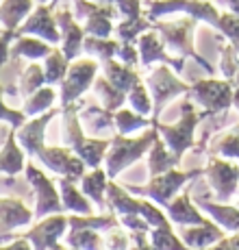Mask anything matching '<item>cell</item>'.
<instances>
[{
    "label": "cell",
    "mask_w": 239,
    "mask_h": 250,
    "mask_svg": "<svg viewBox=\"0 0 239 250\" xmlns=\"http://www.w3.org/2000/svg\"><path fill=\"white\" fill-rule=\"evenodd\" d=\"M233 85H237V87H239V70H237V74L233 76Z\"/></svg>",
    "instance_id": "obj_52"
},
{
    "label": "cell",
    "mask_w": 239,
    "mask_h": 250,
    "mask_svg": "<svg viewBox=\"0 0 239 250\" xmlns=\"http://www.w3.org/2000/svg\"><path fill=\"white\" fill-rule=\"evenodd\" d=\"M33 0H2L0 4V26L2 31H18V26L33 13Z\"/></svg>",
    "instance_id": "obj_27"
},
{
    "label": "cell",
    "mask_w": 239,
    "mask_h": 250,
    "mask_svg": "<svg viewBox=\"0 0 239 250\" xmlns=\"http://www.w3.org/2000/svg\"><path fill=\"white\" fill-rule=\"evenodd\" d=\"M159 137H157L155 144H152L150 155H148V163H146V166H148V174H150V176L163 174V172L172 170V167H176L180 163V157H176L174 152L165 146L163 139H159Z\"/></svg>",
    "instance_id": "obj_28"
},
{
    "label": "cell",
    "mask_w": 239,
    "mask_h": 250,
    "mask_svg": "<svg viewBox=\"0 0 239 250\" xmlns=\"http://www.w3.org/2000/svg\"><path fill=\"white\" fill-rule=\"evenodd\" d=\"M100 230L94 229H76V230H68V246L72 248H98L100 246Z\"/></svg>",
    "instance_id": "obj_41"
},
{
    "label": "cell",
    "mask_w": 239,
    "mask_h": 250,
    "mask_svg": "<svg viewBox=\"0 0 239 250\" xmlns=\"http://www.w3.org/2000/svg\"><path fill=\"white\" fill-rule=\"evenodd\" d=\"M218 246H219V248H228V246L239 248V230H237L235 235H233V237H228V239H219Z\"/></svg>",
    "instance_id": "obj_48"
},
{
    "label": "cell",
    "mask_w": 239,
    "mask_h": 250,
    "mask_svg": "<svg viewBox=\"0 0 239 250\" xmlns=\"http://www.w3.org/2000/svg\"><path fill=\"white\" fill-rule=\"evenodd\" d=\"M135 44L137 50H139V63L146 65V68L152 63H167L176 74H180L185 70V59H179V57L167 52V48L163 46V42H161L159 33L155 28H148L146 33H141Z\"/></svg>",
    "instance_id": "obj_13"
},
{
    "label": "cell",
    "mask_w": 239,
    "mask_h": 250,
    "mask_svg": "<svg viewBox=\"0 0 239 250\" xmlns=\"http://www.w3.org/2000/svg\"><path fill=\"white\" fill-rule=\"evenodd\" d=\"M167 13H185L196 20L211 24L213 28H218L219 16H222L211 2H204V0H146V16L152 22Z\"/></svg>",
    "instance_id": "obj_6"
},
{
    "label": "cell",
    "mask_w": 239,
    "mask_h": 250,
    "mask_svg": "<svg viewBox=\"0 0 239 250\" xmlns=\"http://www.w3.org/2000/svg\"><path fill=\"white\" fill-rule=\"evenodd\" d=\"M83 104V100H76L68 107H61V113H63V144L70 146L85 161L87 167H100V163H104V155L109 150L111 139H96L85 133L83 124L79 120V109Z\"/></svg>",
    "instance_id": "obj_1"
},
{
    "label": "cell",
    "mask_w": 239,
    "mask_h": 250,
    "mask_svg": "<svg viewBox=\"0 0 239 250\" xmlns=\"http://www.w3.org/2000/svg\"><path fill=\"white\" fill-rule=\"evenodd\" d=\"M98 2H107V4H120L122 0H98Z\"/></svg>",
    "instance_id": "obj_51"
},
{
    "label": "cell",
    "mask_w": 239,
    "mask_h": 250,
    "mask_svg": "<svg viewBox=\"0 0 239 250\" xmlns=\"http://www.w3.org/2000/svg\"><path fill=\"white\" fill-rule=\"evenodd\" d=\"M55 89L50 87V85H46V87H40L37 91H33L31 96H28L26 100H24V107L22 111L26 118H35V115H41L46 113L48 109H52V103H55Z\"/></svg>",
    "instance_id": "obj_35"
},
{
    "label": "cell",
    "mask_w": 239,
    "mask_h": 250,
    "mask_svg": "<svg viewBox=\"0 0 239 250\" xmlns=\"http://www.w3.org/2000/svg\"><path fill=\"white\" fill-rule=\"evenodd\" d=\"M126 103L131 104V109H135L137 113L150 115L152 118V96H148V85L139 81L131 87V91L126 94Z\"/></svg>",
    "instance_id": "obj_39"
},
{
    "label": "cell",
    "mask_w": 239,
    "mask_h": 250,
    "mask_svg": "<svg viewBox=\"0 0 239 250\" xmlns=\"http://www.w3.org/2000/svg\"><path fill=\"white\" fill-rule=\"evenodd\" d=\"M219 70L228 81H233V76L239 70V50L233 44L222 46V61H219Z\"/></svg>",
    "instance_id": "obj_43"
},
{
    "label": "cell",
    "mask_w": 239,
    "mask_h": 250,
    "mask_svg": "<svg viewBox=\"0 0 239 250\" xmlns=\"http://www.w3.org/2000/svg\"><path fill=\"white\" fill-rule=\"evenodd\" d=\"M57 115V109H48L46 113L35 115V120L24 122L22 126L16 128V137L20 142V146L24 148L28 157H35V152L40 148H44V135H46V126L50 124V120Z\"/></svg>",
    "instance_id": "obj_18"
},
{
    "label": "cell",
    "mask_w": 239,
    "mask_h": 250,
    "mask_svg": "<svg viewBox=\"0 0 239 250\" xmlns=\"http://www.w3.org/2000/svg\"><path fill=\"white\" fill-rule=\"evenodd\" d=\"M116 59L122 61L124 65H131V68H135V65L139 63V50H137V44H135V42H120Z\"/></svg>",
    "instance_id": "obj_44"
},
{
    "label": "cell",
    "mask_w": 239,
    "mask_h": 250,
    "mask_svg": "<svg viewBox=\"0 0 239 250\" xmlns=\"http://www.w3.org/2000/svg\"><path fill=\"white\" fill-rule=\"evenodd\" d=\"M218 4H219V7H226V4H228V0H218Z\"/></svg>",
    "instance_id": "obj_53"
},
{
    "label": "cell",
    "mask_w": 239,
    "mask_h": 250,
    "mask_svg": "<svg viewBox=\"0 0 239 250\" xmlns=\"http://www.w3.org/2000/svg\"><path fill=\"white\" fill-rule=\"evenodd\" d=\"M118 48H120V40H111V37H94V35H85L83 42V52L87 57H94L98 59L100 63L109 59H116L118 55Z\"/></svg>",
    "instance_id": "obj_32"
},
{
    "label": "cell",
    "mask_w": 239,
    "mask_h": 250,
    "mask_svg": "<svg viewBox=\"0 0 239 250\" xmlns=\"http://www.w3.org/2000/svg\"><path fill=\"white\" fill-rule=\"evenodd\" d=\"M120 224V220L116 215H83V213H76V215H68V229L70 230H76V229H94V230H100V233H104V230H111L116 229Z\"/></svg>",
    "instance_id": "obj_33"
},
{
    "label": "cell",
    "mask_w": 239,
    "mask_h": 250,
    "mask_svg": "<svg viewBox=\"0 0 239 250\" xmlns=\"http://www.w3.org/2000/svg\"><path fill=\"white\" fill-rule=\"evenodd\" d=\"M107 179H109L107 170H100V167H92V172L80 176V189H83V194L89 200H94L100 211H104V207H107V200H104L107 198V185H109Z\"/></svg>",
    "instance_id": "obj_24"
},
{
    "label": "cell",
    "mask_w": 239,
    "mask_h": 250,
    "mask_svg": "<svg viewBox=\"0 0 239 250\" xmlns=\"http://www.w3.org/2000/svg\"><path fill=\"white\" fill-rule=\"evenodd\" d=\"M218 31L222 33V37H226L228 44H233L239 50V16L237 13H233V11L222 13L219 16Z\"/></svg>",
    "instance_id": "obj_42"
},
{
    "label": "cell",
    "mask_w": 239,
    "mask_h": 250,
    "mask_svg": "<svg viewBox=\"0 0 239 250\" xmlns=\"http://www.w3.org/2000/svg\"><path fill=\"white\" fill-rule=\"evenodd\" d=\"M70 59L63 55V50L52 48V52L46 57L44 61V74H46V85H57L63 81V76L68 74Z\"/></svg>",
    "instance_id": "obj_36"
},
{
    "label": "cell",
    "mask_w": 239,
    "mask_h": 250,
    "mask_svg": "<svg viewBox=\"0 0 239 250\" xmlns=\"http://www.w3.org/2000/svg\"><path fill=\"white\" fill-rule=\"evenodd\" d=\"M92 89H94V94L98 96L100 103H102V107L109 109V111H118V109L126 103V94H124L122 89H118L107 76H98V79L94 81Z\"/></svg>",
    "instance_id": "obj_31"
},
{
    "label": "cell",
    "mask_w": 239,
    "mask_h": 250,
    "mask_svg": "<svg viewBox=\"0 0 239 250\" xmlns=\"http://www.w3.org/2000/svg\"><path fill=\"white\" fill-rule=\"evenodd\" d=\"M102 68H104V76H107V79L111 81V83L116 85L118 89H122L124 94H128L133 85L141 81V76L135 72V68H131V65H124L122 61H118V59L104 61Z\"/></svg>",
    "instance_id": "obj_29"
},
{
    "label": "cell",
    "mask_w": 239,
    "mask_h": 250,
    "mask_svg": "<svg viewBox=\"0 0 239 250\" xmlns=\"http://www.w3.org/2000/svg\"><path fill=\"white\" fill-rule=\"evenodd\" d=\"M37 2H50V0H37Z\"/></svg>",
    "instance_id": "obj_54"
},
{
    "label": "cell",
    "mask_w": 239,
    "mask_h": 250,
    "mask_svg": "<svg viewBox=\"0 0 239 250\" xmlns=\"http://www.w3.org/2000/svg\"><path fill=\"white\" fill-rule=\"evenodd\" d=\"M163 211L167 213V220L179 224V227H194V224H202L204 220H207L200 213V207L191 200V196L187 191L180 196H174V198L163 207Z\"/></svg>",
    "instance_id": "obj_19"
},
{
    "label": "cell",
    "mask_w": 239,
    "mask_h": 250,
    "mask_svg": "<svg viewBox=\"0 0 239 250\" xmlns=\"http://www.w3.org/2000/svg\"><path fill=\"white\" fill-rule=\"evenodd\" d=\"M44 83H46L44 68H40L37 63H31L20 76H18V91L24 96H31L33 91L44 87Z\"/></svg>",
    "instance_id": "obj_38"
},
{
    "label": "cell",
    "mask_w": 239,
    "mask_h": 250,
    "mask_svg": "<svg viewBox=\"0 0 239 250\" xmlns=\"http://www.w3.org/2000/svg\"><path fill=\"white\" fill-rule=\"evenodd\" d=\"M104 244H107L109 248H124V246H128V244H131V235L111 229V233H109V237H107V242H104Z\"/></svg>",
    "instance_id": "obj_47"
},
{
    "label": "cell",
    "mask_w": 239,
    "mask_h": 250,
    "mask_svg": "<svg viewBox=\"0 0 239 250\" xmlns=\"http://www.w3.org/2000/svg\"><path fill=\"white\" fill-rule=\"evenodd\" d=\"M202 176H207L209 187L213 191V198L218 203H228L239 189V166L224 159V157L211 155Z\"/></svg>",
    "instance_id": "obj_9"
},
{
    "label": "cell",
    "mask_w": 239,
    "mask_h": 250,
    "mask_svg": "<svg viewBox=\"0 0 239 250\" xmlns=\"http://www.w3.org/2000/svg\"><path fill=\"white\" fill-rule=\"evenodd\" d=\"M196 18H183V20H172V22H159L155 20L152 22V28H155L157 33H159L161 42H163V46L167 48V52L174 57H179V59H194L196 63L200 65L207 74H215V68L211 63H209L207 59H204L202 55H198V52L194 50V42H191V33H194L196 28Z\"/></svg>",
    "instance_id": "obj_2"
},
{
    "label": "cell",
    "mask_w": 239,
    "mask_h": 250,
    "mask_svg": "<svg viewBox=\"0 0 239 250\" xmlns=\"http://www.w3.org/2000/svg\"><path fill=\"white\" fill-rule=\"evenodd\" d=\"M226 7H228V11H233V13H237L239 16V0H228Z\"/></svg>",
    "instance_id": "obj_49"
},
{
    "label": "cell",
    "mask_w": 239,
    "mask_h": 250,
    "mask_svg": "<svg viewBox=\"0 0 239 250\" xmlns=\"http://www.w3.org/2000/svg\"><path fill=\"white\" fill-rule=\"evenodd\" d=\"M52 44H48L46 40H41V37H26V35H18L16 37V44L11 46V50H9V59L18 61V59H46L48 55L52 52Z\"/></svg>",
    "instance_id": "obj_22"
},
{
    "label": "cell",
    "mask_w": 239,
    "mask_h": 250,
    "mask_svg": "<svg viewBox=\"0 0 239 250\" xmlns=\"http://www.w3.org/2000/svg\"><path fill=\"white\" fill-rule=\"evenodd\" d=\"M2 68V65H0ZM2 87H0V120H4V122H9V126L18 128L22 126L24 122H26V115H24V111H16V109L7 107V104L2 103Z\"/></svg>",
    "instance_id": "obj_45"
},
{
    "label": "cell",
    "mask_w": 239,
    "mask_h": 250,
    "mask_svg": "<svg viewBox=\"0 0 239 250\" xmlns=\"http://www.w3.org/2000/svg\"><path fill=\"white\" fill-rule=\"evenodd\" d=\"M96 72H98V61L94 59H83V61H70L68 74L61 81V107L80 100V96L85 94L96 81Z\"/></svg>",
    "instance_id": "obj_11"
},
{
    "label": "cell",
    "mask_w": 239,
    "mask_h": 250,
    "mask_svg": "<svg viewBox=\"0 0 239 250\" xmlns=\"http://www.w3.org/2000/svg\"><path fill=\"white\" fill-rule=\"evenodd\" d=\"M196 205L200 207V211L211 215V220H215L222 229L231 230V233L239 230V207L226 203H209L204 198H196Z\"/></svg>",
    "instance_id": "obj_23"
},
{
    "label": "cell",
    "mask_w": 239,
    "mask_h": 250,
    "mask_svg": "<svg viewBox=\"0 0 239 250\" xmlns=\"http://www.w3.org/2000/svg\"><path fill=\"white\" fill-rule=\"evenodd\" d=\"M79 120L85 126V133H104V131H116V120H113V111L104 107H96V104H83L79 109Z\"/></svg>",
    "instance_id": "obj_21"
},
{
    "label": "cell",
    "mask_w": 239,
    "mask_h": 250,
    "mask_svg": "<svg viewBox=\"0 0 239 250\" xmlns=\"http://www.w3.org/2000/svg\"><path fill=\"white\" fill-rule=\"evenodd\" d=\"M33 159L41 161L55 174L68 176L72 181H79L85 174V167H87L85 161L70 146H44L35 152Z\"/></svg>",
    "instance_id": "obj_12"
},
{
    "label": "cell",
    "mask_w": 239,
    "mask_h": 250,
    "mask_svg": "<svg viewBox=\"0 0 239 250\" xmlns=\"http://www.w3.org/2000/svg\"><path fill=\"white\" fill-rule=\"evenodd\" d=\"M150 244L155 248H183L185 246L183 239L176 237V233L172 230L170 222L150 229Z\"/></svg>",
    "instance_id": "obj_40"
},
{
    "label": "cell",
    "mask_w": 239,
    "mask_h": 250,
    "mask_svg": "<svg viewBox=\"0 0 239 250\" xmlns=\"http://www.w3.org/2000/svg\"><path fill=\"white\" fill-rule=\"evenodd\" d=\"M157 137H159V128H157L155 124H152L141 137H135V139H131L128 135H122V133H116V135L111 137L107 155H104V170H107L109 179H116L124 167L139 161L152 148Z\"/></svg>",
    "instance_id": "obj_3"
},
{
    "label": "cell",
    "mask_w": 239,
    "mask_h": 250,
    "mask_svg": "<svg viewBox=\"0 0 239 250\" xmlns=\"http://www.w3.org/2000/svg\"><path fill=\"white\" fill-rule=\"evenodd\" d=\"M146 85L150 89V96H152V120H159V115L163 113L165 104L170 103L172 98L180 94H187L191 85L183 83L174 72L170 70V65L163 63L159 65L150 76H146Z\"/></svg>",
    "instance_id": "obj_8"
},
{
    "label": "cell",
    "mask_w": 239,
    "mask_h": 250,
    "mask_svg": "<svg viewBox=\"0 0 239 250\" xmlns=\"http://www.w3.org/2000/svg\"><path fill=\"white\" fill-rule=\"evenodd\" d=\"M180 239L185 242V246L191 248H202V246H211L218 244L224 237L222 227L218 222L211 220H204L202 224H194V227H180Z\"/></svg>",
    "instance_id": "obj_20"
},
{
    "label": "cell",
    "mask_w": 239,
    "mask_h": 250,
    "mask_svg": "<svg viewBox=\"0 0 239 250\" xmlns=\"http://www.w3.org/2000/svg\"><path fill=\"white\" fill-rule=\"evenodd\" d=\"M233 81H218V79H202L196 81L189 87L187 96L196 100L198 107H202L207 115H218L228 111L233 107Z\"/></svg>",
    "instance_id": "obj_7"
},
{
    "label": "cell",
    "mask_w": 239,
    "mask_h": 250,
    "mask_svg": "<svg viewBox=\"0 0 239 250\" xmlns=\"http://www.w3.org/2000/svg\"><path fill=\"white\" fill-rule=\"evenodd\" d=\"M233 87H235V89H233V104L239 109V87H237V85H233Z\"/></svg>",
    "instance_id": "obj_50"
},
{
    "label": "cell",
    "mask_w": 239,
    "mask_h": 250,
    "mask_svg": "<svg viewBox=\"0 0 239 250\" xmlns=\"http://www.w3.org/2000/svg\"><path fill=\"white\" fill-rule=\"evenodd\" d=\"M113 120H116V133H122V135H131V133L143 131V128H150L155 124V120L150 115L137 113L135 109H122L113 111Z\"/></svg>",
    "instance_id": "obj_30"
},
{
    "label": "cell",
    "mask_w": 239,
    "mask_h": 250,
    "mask_svg": "<svg viewBox=\"0 0 239 250\" xmlns=\"http://www.w3.org/2000/svg\"><path fill=\"white\" fill-rule=\"evenodd\" d=\"M16 128L11 126V131H9L7 139H4L2 144V150H0V172H4V174H20L24 170V148L20 144H16Z\"/></svg>",
    "instance_id": "obj_26"
},
{
    "label": "cell",
    "mask_w": 239,
    "mask_h": 250,
    "mask_svg": "<svg viewBox=\"0 0 239 250\" xmlns=\"http://www.w3.org/2000/svg\"><path fill=\"white\" fill-rule=\"evenodd\" d=\"M207 118H209L207 111L198 113L194 103H191V98L185 96V100L180 103L179 122L163 124V122H159V120H155V126L159 128V135L165 142V146L170 148L176 157L183 159L185 152L196 146V126H198V122H202V120H207Z\"/></svg>",
    "instance_id": "obj_4"
},
{
    "label": "cell",
    "mask_w": 239,
    "mask_h": 250,
    "mask_svg": "<svg viewBox=\"0 0 239 250\" xmlns=\"http://www.w3.org/2000/svg\"><path fill=\"white\" fill-rule=\"evenodd\" d=\"M18 35H35V37H41L46 40L48 44L57 46L61 42V31H59V24H57V18H55V11L48 2H40V7L26 18V22L20 24L16 31V37Z\"/></svg>",
    "instance_id": "obj_14"
},
{
    "label": "cell",
    "mask_w": 239,
    "mask_h": 250,
    "mask_svg": "<svg viewBox=\"0 0 239 250\" xmlns=\"http://www.w3.org/2000/svg\"><path fill=\"white\" fill-rule=\"evenodd\" d=\"M74 183L76 181L68 179V176H61V181H59V194H61L63 209L72 211V213H83V215L94 213V207L89 203V198L83 194V189L79 191V187Z\"/></svg>",
    "instance_id": "obj_25"
},
{
    "label": "cell",
    "mask_w": 239,
    "mask_h": 250,
    "mask_svg": "<svg viewBox=\"0 0 239 250\" xmlns=\"http://www.w3.org/2000/svg\"><path fill=\"white\" fill-rule=\"evenodd\" d=\"M11 42H16V31H2V35H0V65L9 59Z\"/></svg>",
    "instance_id": "obj_46"
},
{
    "label": "cell",
    "mask_w": 239,
    "mask_h": 250,
    "mask_svg": "<svg viewBox=\"0 0 239 250\" xmlns=\"http://www.w3.org/2000/svg\"><path fill=\"white\" fill-rule=\"evenodd\" d=\"M152 28V20L148 16H137V18H124L116 26V37L120 42H137L141 33Z\"/></svg>",
    "instance_id": "obj_37"
},
{
    "label": "cell",
    "mask_w": 239,
    "mask_h": 250,
    "mask_svg": "<svg viewBox=\"0 0 239 250\" xmlns=\"http://www.w3.org/2000/svg\"><path fill=\"white\" fill-rule=\"evenodd\" d=\"M68 229V215L57 213L52 218H41L37 227H33L24 237L31 242L33 248H57L59 246V237Z\"/></svg>",
    "instance_id": "obj_17"
},
{
    "label": "cell",
    "mask_w": 239,
    "mask_h": 250,
    "mask_svg": "<svg viewBox=\"0 0 239 250\" xmlns=\"http://www.w3.org/2000/svg\"><path fill=\"white\" fill-rule=\"evenodd\" d=\"M204 174V170H189V172H180L176 167L163 172V174L150 176V181L146 185H124L133 196H146L150 198L155 205H159L161 209L183 189L187 183H191L194 179H200Z\"/></svg>",
    "instance_id": "obj_5"
},
{
    "label": "cell",
    "mask_w": 239,
    "mask_h": 250,
    "mask_svg": "<svg viewBox=\"0 0 239 250\" xmlns=\"http://www.w3.org/2000/svg\"><path fill=\"white\" fill-rule=\"evenodd\" d=\"M26 181L31 183V187L35 189L37 205H35V218H44L50 213H65L63 203H61V194L57 191L55 183L50 176H46L35 163H26Z\"/></svg>",
    "instance_id": "obj_10"
},
{
    "label": "cell",
    "mask_w": 239,
    "mask_h": 250,
    "mask_svg": "<svg viewBox=\"0 0 239 250\" xmlns=\"http://www.w3.org/2000/svg\"><path fill=\"white\" fill-rule=\"evenodd\" d=\"M209 155H218L224 159H239V124L213 139L209 146Z\"/></svg>",
    "instance_id": "obj_34"
},
{
    "label": "cell",
    "mask_w": 239,
    "mask_h": 250,
    "mask_svg": "<svg viewBox=\"0 0 239 250\" xmlns=\"http://www.w3.org/2000/svg\"><path fill=\"white\" fill-rule=\"evenodd\" d=\"M33 218L35 213L20 198H0V244H7L11 230L31 224Z\"/></svg>",
    "instance_id": "obj_16"
},
{
    "label": "cell",
    "mask_w": 239,
    "mask_h": 250,
    "mask_svg": "<svg viewBox=\"0 0 239 250\" xmlns=\"http://www.w3.org/2000/svg\"><path fill=\"white\" fill-rule=\"evenodd\" d=\"M52 11H55L57 24H59V31H61V50L63 55L68 57L70 61H74L76 57L83 52V42H85V31L83 26H79V20L74 18V13L70 11L65 4H59V0H55L52 4Z\"/></svg>",
    "instance_id": "obj_15"
}]
</instances>
